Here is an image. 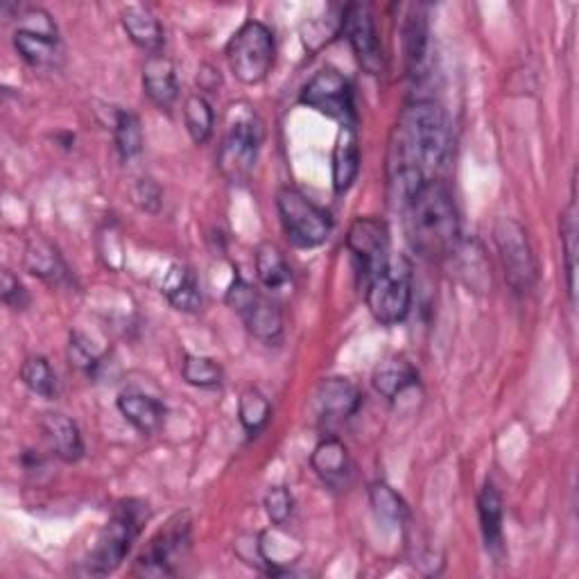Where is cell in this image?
Here are the masks:
<instances>
[{
    "label": "cell",
    "mask_w": 579,
    "mask_h": 579,
    "mask_svg": "<svg viewBox=\"0 0 579 579\" xmlns=\"http://www.w3.org/2000/svg\"><path fill=\"white\" fill-rule=\"evenodd\" d=\"M263 125L256 113H241L229 125L218 149V168L229 183H247L263 145Z\"/></svg>",
    "instance_id": "8992f818"
},
{
    "label": "cell",
    "mask_w": 579,
    "mask_h": 579,
    "mask_svg": "<svg viewBox=\"0 0 579 579\" xmlns=\"http://www.w3.org/2000/svg\"><path fill=\"white\" fill-rule=\"evenodd\" d=\"M147 519H149V510L143 500L136 498L121 500L98 538V544L87 561V570L91 575H109L119 568L132 553Z\"/></svg>",
    "instance_id": "3957f363"
},
{
    "label": "cell",
    "mask_w": 579,
    "mask_h": 579,
    "mask_svg": "<svg viewBox=\"0 0 579 579\" xmlns=\"http://www.w3.org/2000/svg\"><path fill=\"white\" fill-rule=\"evenodd\" d=\"M145 96L162 109H170L179 98V82L175 64L164 55H149L143 66Z\"/></svg>",
    "instance_id": "2e32d148"
},
{
    "label": "cell",
    "mask_w": 579,
    "mask_h": 579,
    "mask_svg": "<svg viewBox=\"0 0 579 579\" xmlns=\"http://www.w3.org/2000/svg\"><path fill=\"white\" fill-rule=\"evenodd\" d=\"M275 34L260 21L243 23L226 44V62L243 85H260L275 66Z\"/></svg>",
    "instance_id": "277c9868"
},
{
    "label": "cell",
    "mask_w": 579,
    "mask_h": 579,
    "mask_svg": "<svg viewBox=\"0 0 579 579\" xmlns=\"http://www.w3.org/2000/svg\"><path fill=\"white\" fill-rule=\"evenodd\" d=\"M164 294L170 305L181 313H198L202 308V288L200 281L186 265H172L164 279Z\"/></svg>",
    "instance_id": "d4e9b609"
},
{
    "label": "cell",
    "mask_w": 579,
    "mask_h": 579,
    "mask_svg": "<svg viewBox=\"0 0 579 579\" xmlns=\"http://www.w3.org/2000/svg\"><path fill=\"white\" fill-rule=\"evenodd\" d=\"M113 141H115V147H119L121 157L125 162L138 157L141 149H143V143H145V136H143L141 119L134 111H130V109H115L113 111Z\"/></svg>",
    "instance_id": "f1b7e54d"
},
{
    "label": "cell",
    "mask_w": 579,
    "mask_h": 579,
    "mask_svg": "<svg viewBox=\"0 0 579 579\" xmlns=\"http://www.w3.org/2000/svg\"><path fill=\"white\" fill-rule=\"evenodd\" d=\"M360 405H363V392L349 378L342 376L324 378L318 385L315 408H318V416L324 423H342L346 419H352L360 410Z\"/></svg>",
    "instance_id": "5bb4252c"
},
{
    "label": "cell",
    "mask_w": 579,
    "mask_h": 579,
    "mask_svg": "<svg viewBox=\"0 0 579 579\" xmlns=\"http://www.w3.org/2000/svg\"><path fill=\"white\" fill-rule=\"evenodd\" d=\"M181 376L188 385H192V388L211 390V388H220L224 371L213 358L186 356L181 363Z\"/></svg>",
    "instance_id": "d6a6232c"
},
{
    "label": "cell",
    "mask_w": 579,
    "mask_h": 579,
    "mask_svg": "<svg viewBox=\"0 0 579 579\" xmlns=\"http://www.w3.org/2000/svg\"><path fill=\"white\" fill-rule=\"evenodd\" d=\"M346 247L354 254L365 283L390 267V229L382 220H354L349 234H346Z\"/></svg>",
    "instance_id": "7c38bea8"
},
{
    "label": "cell",
    "mask_w": 579,
    "mask_h": 579,
    "mask_svg": "<svg viewBox=\"0 0 579 579\" xmlns=\"http://www.w3.org/2000/svg\"><path fill=\"white\" fill-rule=\"evenodd\" d=\"M19 376H21V382L32 394L48 399V401H55L59 397L57 374L53 371L51 363L44 356H27L21 365Z\"/></svg>",
    "instance_id": "83f0119b"
},
{
    "label": "cell",
    "mask_w": 579,
    "mask_h": 579,
    "mask_svg": "<svg viewBox=\"0 0 579 579\" xmlns=\"http://www.w3.org/2000/svg\"><path fill=\"white\" fill-rule=\"evenodd\" d=\"M369 500L378 521L382 523L403 525V521L408 519L405 500L388 482H374L369 487Z\"/></svg>",
    "instance_id": "4dcf8cb0"
},
{
    "label": "cell",
    "mask_w": 579,
    "mask_h": 579,
    "mask_svg": "<svg viewBox=\"0 0 579 579\" xmlns=\"http://www.w3.org/2000/svg\"><path fill=\"white\" fill-rule=\"evenodd\" d=\"M256 277L267 290H281L290 283L292 269L283 256V252L272 243H260L256 247Z\"/></svg>",
    "instance_id": "4316f807"
},
{
    "label": "cell",
    "mask_w": 579,
    "mask_h": 579,
    "mask_svg": "<svg viewBox=\"0 0 579 579\" xmlns=\"http://www.w3.org/2000/svg\"><path fill=\"white\" fill-rule=\"evenodd\" d=\"M428 46H431V30H428L426 10L421 5H414L403 23L405 66L412 77L423 75V66L428 62Z\"/></svg>",
    "instance_id": "44dd1931"
},
{
    "label": "cell",
    "mask_w": 579,
    "mask_h": 579,
    "mask_svg": "<svg viewBox=\"0 0 579 579\" xmlns=\"http://www.w3.org/2000/svg\"><path fill=\"white\" fill-rule=\"evenodd\" d=\"M478 516H480V527H482L487 550L496 559H503L505 555L503 498H500L498 489L491 482H487L478 496Z\"/></svg>",
    "instance_id": "d6986e66"
},
{
    "label": "cell",
    "mask_w": 579,
    "mask_h": 579,
    "mask_svg": "<svg viewBox=\"0 0 579 579\" xmlns=\"http://www.w3.org/2000/svg\"><path fill=\"white\" fill-rule=\"evenodd\" d=\"M333 190L337 196L349 190L360 172V145L356 127H339L333 147Z\"/></svg>",
    "instance_id": "ffe728a7"
},
{
    "label": "cell",
    "mask_w": 579,
    "mask_h": 579,
    "mask_svg": "<svg viewBox=\"0 0 579 579\" xmlns=\"http://www.w3.org/2000/svg\"><path fill=\"white\" fill-rule=\"evenodd\" d=\"M419 382V374L416 369L403 360V358H388L385 363H380L376 369H374V376H371V385L374 390L385 397V399H397L401 397L405 390L414 388V385Z\"/></svg>",
    "instance_id": "484cf974"
},
{
    "label": "cell",
    "mask_w": 579,
    "mask_h": 579,
    "mask_svg": "<svg viewBox=\"0 0 579 579\" xmlns=\"http://www.w3.org/2000/svg\"><path fill=\"white\" fill-rule=\"evenodd\" d=\"M238 416L247 435L256 437L272 416V405L256 388H247L238 399Z\"/></svg>",
    "instance_id": "1f68e13d"
},
{
    "label": "cell",
    "mask_w": 579,
    "mask_h": 579,
    "mask_svg": "<svg viewBox=\"0 0 579 579\" xmlns=\"http://www.w3.org/2000/svg\"><path fill=\"white\" fill-rule=\"evenodd\" d=\"M369 313L385 326L401 324L412 305V279L408 267H388L367 283L365 294Z\"/></svg>",
    "instance_id": "30bf717a"
},
{
    "label": "cell",
    "mask_w": 579,
    "mask_h": 579,
    "mask_svg": "<svg viewBox=\"0 0 579 579\" xmlns=\"http://www.w3.org/2000/svg\"><path fill=\"white\" fill-rule=\"evenodd\" d=\"M183 123L192 143L204 145L213 136L215 113L204 96H190L183 102Z\"/></svg>",
    "instance_id": "f546056e"
},
{
    "label": "cell",
    "mask_w": 579,
    "mask_h": 579,
    "mask_svg": "<svg viewBox=\"0 0 579 579\" xmlns=\"http://www.w3.org/2000/svg\"><path fill=\"white\" fill-rule=\"evenodd\" d=\"M190 546V516L186 512L175 514L164 530L154 534L145 553L136 559L134 572L143 577H172L175 564L186 555Z\"/></svg>",
    "instance_id": "8fae6325"
},
{
    "label": "cell",
    "mask_w": 579,
    "mask_h": 579,
    "mask_svg": "<svg viewBox=\"0 0 579 579\" xmlns=\"http://www.w3.org/2000/svg\"><path fill=\"white\" fill-rule=\"evenodd\" d=\"M134 202L149 213H157L162 207V188L152 179H138L134 186Z\"/></svg>",
    "instance_id": "f35d334b"
},
{
    "label": "cell",
    "mask_w": 579,
    "mask_h": 579,
    "mask_svg": "<svg viewBox=\"0 0 579 579\" xmlns=\"http://www.w3.org/2000/svg\"><path fill=\"white\" fill-rule=\"evenodd\" d=\"M263 505H265V512H267L269 521H272V525L283 527L290 521V516H292L294 498H292L288 487H272L265 493V503Z\"/></svg>",
    "instance_id": "e575fe53"
},
{
    "label": "cell",
    "mask_w": 579,
    "mask_h": 579,
    "mask_svg": "<svg viewBox=\"0 0 579 579\" xmlns=\"http://www.w3.org/2000/svg\"><path fill=\"white\" fill-rule=\"evenodd\" d=\"M226 305L234 311L245 329L260 342H275L283 333V313L275 299H269L260 290H256L241 275L231 281L226 297Z\"/></svg>",
    "instance_id": "52a82bcc"
},
{
    "label": "cell",
    "mask_w": 579,
    "mask_h": 579,
    "mask_svg": "<svg viewBox=\"0 0 579 579\" xmlns=\"http://www.w3.org/2000/svg\"><path fill=\"white\" fill-rule=\"evenodd\" d=\"M121 23L127 32V36L132 42L143 48L149 55H157L164 48L166 42V34H164V25L159 23V19L154 16L147 8L143 5H127L121 12Z\"/></svg>",
    "instance_id": "7402d4cb"
},
{
    "label": "cell",
    "mask_w": 579,
    "mask_h": 579,
    "mask_svg": "<svg viewBox=\"0 0 579 579\" xmlns=\"http://www.w3.org/2000/svg\"><path fill=\"white\" fill-rule=\"evenodd\" d=\"M342 34L349 38L352 51L369 75H382L388 68L374 14L363 3H352L342 10Z\"/></svg>",
    "instance_id": "4fadbf2b"
},
{
    "label": "cell",
    "mask_w": 579,
    "mask_h": 579,
    "mask_svg": "<svg viewBox=\"0 0 579 579\" xmlns=\"http://www.w3.org/2000/svg\"><path fill=\"white\" fill-rule=\"evenodd\" d=\"M493 241H496L500 260H503L508 286L516 294L530 292L536 283L538 267H536L523 224L516 222L514 218H498L493 226Z\"/></svg>",
    "instance_id": "9c48e42d"
},
{
    "label": "cell",
    "mask_w": 579,
    "mask_h": 579,
    "mask_svg": "<svg viewBox=\"0 0 579 579\" xmlns=\"http://www.w3.org/2000/svg\"><path fill=\"white\" fill-rule=\"evenodd\" d=\"M0 297H3V303L12 308V311H25V308L30 305L27 290L10 272V269H3V275H0Z\"/></svg>",
    "instance_id": "8d00e7d4"
},
{
    "label": "cell",
    "mask_w": 579,
    "mask_h": 579,
    "mask_svg": "<svg viewBox=\"0 0 579 579\" xmlns=\"http://www.w3.org/2000/svg\"><path fill=\"white\" fill-rule=\"evenodd\" d=\"M277 209L286 236L294 247L313 249L331 238V213L318 207L313 200H308L299 188L283 186L277 192Z\"/></svg>",
    "instance_id": "5b68a950"
},
{
    "label": "cell",
    "mask_w": 579,
    "mask_h": 579,
    "mask_svg": "<svg viewBox=\"0 0 579 579\" xmlns=\"http://www.w3.org/2000/svg\"><path fill=\"white\" fill-rule=\"evenodd\" d=\"M311 467L318 478L335 491L346 489L352 482V457L337 437H326L315 446L311 455Z\"/></svg>",
    "instance_id": "9a60e30c"
},
{
    "label": "cell",
    "mask_w": 579,
    "mask_h": 579,
    "mask_svg": "<svg viewBox=\"0 0 579 579\" xmlns=\"http://www.w3.org/2000/svg\"><path fill=\"white\" fill-rule=\"evenodd\" d=\"M220 70L218 68H213V66H209V64H204L202 68H200V75H198V85H200V89H204V91H218V87H220Z\"/></svg>",
    "instance_id": "ab89813d"
},
{
    "label": "cell",
    "mask_w": 579,
    "mask_h": 579,
    "mask_svg": "<svg viewBox=\"0 0 579 579\" xmlns=\"http://www.w3.org/2000/svg\"><path fill=\"white\" fill-rule=\"evenodd\" d=\"M299 102L339 123V127L358 125L354 87L335 68H322L320 73H315L313 80L303 87Z\"/></svg>",
    "instance_id": "ba28073f"
},
{
    "label": "cell",
    "mask_w": 579,
    "mask_h": 579,
    "mask_svg": "<svg viewBox=\"0 0 579 579\" xmlns=\"http://www.w3.org/2000/svg\"><path fill=\"white\" fill-rule=\"evenodd\" d=\"M450 127L446 111L435 100H414L405 107L394 132L390 175L403 204L435 177L450 157Z\"/></svg>",
    "instance_id": "6da1fadb"
},
{
    "label": "cell",
    "mask_w": 579,
    "mask_h": 579,
    "mask_svg": "<svg viewBox=\"0 0 579 579\" xmlns=\"http://www.w3.org/2000/svg\"><path fill=\"white\" fill-rule=\"evenodd\" d=\"M561 245L566 263V286L570 301L575 303V275H577V202L575 196L561 218Z\"/></svg>",
    "instance_id": "836d02e7"
},
{
    "label": "cell",
    "mask_w": 579,
    "mask_h": 579,
    "mask_svg": "<svg viewBox=\"0 0 579 579\" xmlns=\"http://www.w3.org/2000/svg\"><path fill=\"white\" fill-rule=\"evenodd\" d=\"M25 267L27 272L44 283L59 288L70 283V272L59 256L57 247L44 238H32L25 247Z\"/></svg>",
    "instance_id": "ac0fdd59"
},
{
    "label": "cell",
    "mask_w": 579,
    "mask_h": 579,
    "mask_svg": "<svg viewBox=\"0 0 579 579\" xmlns=\"http://www.w3.org/2000/svg\"><path fill=\"white\" fill-rule=\"evenodd\" d=\"M38 426H42L55 455L62 461H66V465H73V461H80L85 457L82 433L70 416L62 412H48L42 416V423H38Z\"/></svg>",
    "instance_id": "e0dca14e"
},
{
    "label": "cell",
    "mask_w": 579,
    "mask_h": 579,
    "mask_svg": "<svg viewBox=\"0 0 579 579\" xmlns=\"http://www.w3.org/2000/svg\"><path fill=\"white\" fill-rule=\"evenodd\" d=\"M234 550L241 561H245L252 568H258L263 572H269V564L260 548V534H241L234 544Z\"/></svg>",
    "instance_id": "d590c367"
},
{
    "label": "cell",
    "mask_w": 579,
    "mask_h": 579,
    "mask_svg": "<svg viewBox=\"0 0 579 579\" xmlns=\"http://www.w3.org/2000/svg\"><path fill=\"white\" fill-rule=\"evenodd\" d=\"M410 247L431 263L450 260L461 245V226L453 192L439 179L423 183L405 202Z\"/></svg>",
    "instance_id": "7a4b0ae2"
},
{
    "label": "cell",
    "mask_w": 579,
    "mask_h": 579,
    "mask_svg": "<svg viewBox=\"0 0 579 579\" xmlns=\"http://www.w3.org/2000/svg\"><path fill=\"white\" fill-rule=\"evenodd\" d=\"M68 358H70V365H75L77 369H82L87 374H93L100 367V358L93 354L91 346L85 339L77 337V335L70 337Z\"/></svg>",
    "instance_id": "74e56055"
},
{
    "label": "cell",
    "mask_w": 579,
    "mask_h": 579,
    "mask_svg": "<svg viewBox=\"0 0 579 579\" xmlns=\"http://www.w3.org/2000/svg\"><path fill=\"white\" fill-rule=\"evenodd\" d=\"M14 48L21 59L34 68H55L62 59L59 34H44L19 27L14 32Z\"/></svg>",
    "instance_id": "cb8c5ba5"
},
{
    "label": "cell",
    "mask_w": 579,
    "mask_h": 579,
    "mask_svg": "<svg viewBox=\"0 0 579 579\" xmlns=\"http://www.w3.org/2000/svg\"><path fill=\"white\" fill-rule=\"evenodd\" d=\"M119 410L141 435H152L164 426L166 408L162 401L141 392H123L119 397Z\"/></svg>",
    "instance_id": "603a6c76"
}]
</instances>
